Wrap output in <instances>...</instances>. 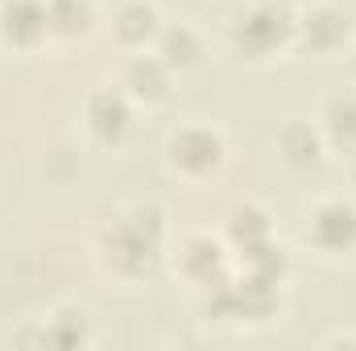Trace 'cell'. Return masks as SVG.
<instances>
[{"instance_id": "1", "label": "cell", "mask_w": 356, "mask_h": 351, "mask_svg": "<svg viewBox=\"0 0 356 351\" xmlns=\"http://www.w3.org/2000/svg\"><path fill=\"white\" fill-rule=\"evenodd\" d=\"M108 261L116 273L124 277H145L158 252H162V211L158 207H137L133 215H120L112 228H108Z\"/></svg>"}, {"instance_id": "2", "label": "cell", "mask_w": 356, "mask_h": 351, "mask_svg": "<svg viewBox=\"0 0 356 351\" xmlns=\"http://www.w3.org/2000/svg\"><path fill=\"white\" fill-rule=\"evenodd\" d=\"M294 12L282 0H257L249 4L236 21H232V46L245 58H266L277 46H286L294 37Z\"/></svg>"}, {"instance_id": "3", "label": "cell", "mask_w": 356, "mask_h": 351, "mask_svg": "<svg viewBox=\"0 0 356 351\" xmlns=\"http://www.w3.org/2000/svg\"><path fill=\"white\" fill-rule=\"evenodd\" d=\"M307 240L323 252H348L356 248V207L344 198H332L323 207L311 211V223H307Z\"/></svg>"}, {"instance_id": "4", "label": "cell", "mask_w": 356, "mask_h": 351, "mask_svg": "<svg viewBox=\"0 0 356 351\" xmlns=\"http://www.w3.org/2000/svg\"><path fill=\"white\" fill-rule=\"evenodd\" d=\"M170 162H175L182 174L203 178L224 162V141L211 128H182L175 141H170Z\"/></svg>"}, {"instance_id": "5", "label": "cell", "mask_w": 356, "mask_h": 351, "mask_svg": "<svg viewBox=\"0 0 356 351\" xmlns=\"http://www.w3.org/2000/svg\"><path fill=\"white\" fill-rule=\"evenodd\" d=\"M0 33L8 46H38L46 33H50V21H46V0H4L0 4Z\"/></svg>"}, {"instance_id": "6", "label": "cell", "mask_w": 356, "mask_h": 351, "mask_svg": "<svg viewBox=\"0 0 356 351\" xmlns=\"http://www.w3.org/2000/svg\"><path fill=\"white\" fill-rule=\"evenodd\" d=\"M88 124H91V132H95V141L116 145L133 128V108H129V99L120 91H95L88 99Z\"/></svg>"}, {"instance_id": "7", "label": "cell", "mask_w": 356, "mask_h": 351, "mask_svg": "<svg viewBox=\"0 0 356 351\" xmlns=\"http://www.w3.org/2000/svg\"><path fill=\"white\" fill-rule=\"evenodd\" d=\"M294 29L302 33V42H307L311 50H336V46L348 37V12L323 4V8H315V12H307Z\"/></svg>"}, {"instance_id": "8", "label": "cell", "mask_w": 356, "mask_h": 351, "mask_svg": "<svg viewBox=\"0 0 356 351\" xmlns=\"http://www.w3.org/2000/svg\"><path fill=\"white\" fill-rule=\"evenodd\" d=\"M124 87L137 99H162L170 87V67L162 62V54H137L124 71Z\"/></svg>"}, {"instance_id": "9", "label": "cell", "mask_w": 356, "mask_h": 351, "mask_svg": "<svg viewBox=\"0 0 356 351\" xmlns=\"http://www.w3.org/2000/svg\"><path fill=\"white\" fill-rule=\"evenodd\" d=\"M182 268H186V277H191V281L211 285V281H220V277H224V248H220L211 236H195V240H186Z\"/></svg>"}, {"instance_id": "10", "label": "cell", "mask_w": 356, "mask_h": 351, "mask_svg": "<svg viewBox=\"0 0 356 351\" xmlns=\"http://www.w3.org/2000/svg\"><path fill=\"white\" fill-rule=\"evenodd\" d=\"M162 29H158V8L145 4V0H129L120 12H116V37L124 46H145L154 42Z\"/></svg>"}, {"instance_id": "11", "label": "cell", "mask_w": 356, "mask_h": 351, "mask_svg": "<svg viewBox=\"0 0 356 351\" xmlns=\"http://www.w3.org/2000/svg\"><path fill=\"white\" fill-rule=\"evenodd\" d=\"M323 132L336 145H344V149L356 145V99L353 95H332L327 99V108H323Z\"/></svg>"}, {"instance_id": "12", "label": "cell", "mask_w": 356, "mask_h": 351, "mask_svg": "<svg viewBox=\"0 0 356 351\" xmlns=\"http://www.w3.org/2000/svg\"><path fill=\"white\" fill-rule=\"evenodd\" d=\"M277 145H282V153H286V162H294V166H315L319 162V132L311 128V124H302V120H294V124H286L282 128V137H277Z\"/></svg>"}, {"instance_id": "13", "label": "cell", "mask_w": 356, "mask_h": 351, "mask_svg": "<svg viewBox=\"0 0 356 351\" xmlns=\"http://www.w3.org/2000/svg\"><path fill=\"white\" fill-rule=\"evenodd\" d=\"M46 21H50V33H63V37L88 33L91 4L88 0H46Z\"/></svg>"}, {"instance_id": "14", "label": "cell", "mask_w": 356, "mask_h": 351, "mask_svg": "<svg viewBox=\"0 0 356 351\" xmlns=\"http://www.w3.org/2000/svg\"><path fill=\"white\" fill-rule=\"evenodd\" d=\"M158 54H162V62L170 67V71H182V67H191V62H199V37L186 29V25H178V29H166V33H158Z\"/></svg>"}, {"instance_id": "15", "label": "cell", "mask_w": 356, "mask_h": 351, "mask_svg": "<svg viewBox=\"0 0 356 351\" xmlns=\"http://www.w3.org/2000/svg\"><path fill=\"white\" fill-rule=\"evenodd\" d=\"M228 236L236 240V248H241V252H245V248H253V244H266V240H269L266 211H257V207H241V211H232Z\"/></svg>"}, {"instance_id": "16", "label": "cell", "mask_w": 356, "mask_h": 351, "mask_svg": "<svg viewBox=\"0 0 356 351\" xmlns=\"http://www.w3.org/2000/svg\"><path fill=\"white\" fill-rule=\"evenodd\" d=\"M88 331H83V310H63L50 318V327H42V343H58V348H75L83 343Z\"/></svg>"}]
</instances>
